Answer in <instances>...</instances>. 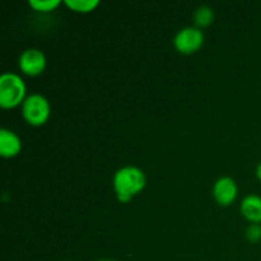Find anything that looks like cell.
Segmentation results:
<instances>
[{
  "label": "cell",
  "mask_w": 261,
  "mask_h": 261,
  "mask_svg": "<svg viewBox=\"0 0 261 261\" xmlns=\"http://www.w3.org/2000/svg\"><path fill=\"white\" fill-rule=\"evenodd\" d=\"M147 186V176L144 171L137 166H124L115 172L112 177L116 198L120 203H129L134 196L139 195Z\"/></svg>",
  "instance_id": "cell-1"
},
{
  "label": "cell",
  "mask_w": 261,
  "mask_h": 261,
  "mask_svg": "<svg viewBox=\"0 0 261 261\" xmlns=\"http://www.w3.org/2000/svg\"><path fill=\"white\" fill-rule=\"evenodd\" d=\"M27 86L22 76L13 71H5L0 75V106L4 110H13L22 106L27 98Z\"/></svg>",
  "instance_id": "cell-2"
},
{
  "label": "cell",
  "mask_w": 261,
  "mask_h": 261,
  "mask_svg": "<svg viewBox=\"0 0 261 261\" xmlns=\"http://www.w3.org/2000/svg\"><path fill=\"white\" fill-rule=\"evenodd\" d=\"M22 116L31 126H42L51 116V103L43 94L31 93L20 106Z\"/></svg>",
  "instance_id": "cell-3"
},
{
  "label": "cell",
  "mask_w": 261,
  "mask_h": 261,
  "mask_svg": "<svg viewBox=\"0 0 261 261\" xmlns=\"http://www.w3.org/2000/svg\"><path fill=\"white\" fill-rule=\"evenodd\" d=\"M204 32L200 28L195 25H189V27L181 28L173 37V46L176 50L184 55H191L195 54L203 47Z\"/></svg>",
  "instance_id": "cell-4"
},
{
  "label": "cell",
  "mask_w": 261,
  "mask_h": 261,
  "mask_svg": "<svg viewBox=\"0 0 261 261\" xmlns=\"http://www.w3.org/2000/svg\"><path fill=\"white\" fill-rule=\"evenodd\" d=\"M47 59L45 53L40 48L28 47L18 58V68L20 73L28 76H38L45 71Z\"/></svg>",
  "instance_id": "cell-5"
},
{
  "label": "cell",
  "mask_w": 261,
  "mask_h": 261,
  "mask_svg": "<svg viewBox=\"0 0 261 261\" xmlns=\"http://www.w3.org/2000/svg\"><path fill=\"white\" fill-rule=\"evenodd\" d=\"M214 200L221 206H229L234 203L239 195V186L232 177L223 176L214 182L212 189Z\"/></svg>",
  "instance_id": "cell-6"
},
{
  "label": "cell",
  "mask_w": 261,
  "mask_h": 261,
  "mask_svg": "<svg viewBox=\"0 0 261 261\" xmlns=\"http://www.w3.org/2000/svg\"><path fill=\"white\" fill-rule=\"evenodd\" d=\"M22 139L13 130L3 127L0 130V155L3 158H14L22 150Z\"/></svg>",
  "instance_id": "cell-7"
},
{
  "label": "cell",
  "mask_w": 261,
  "mask_h": 261,
  "mask_svg": "<svg viewBox=\"0 0 261 261\" xmlns=\"http://www.w3.org/2000/svg\"><path fill=\"white\" fill-rule=\"evenodd\" d=\"M240 212L250 224H261V196L257 194L245 196L240 204Z\"/></svg>",
  "instance_id": "cell-8"
},
{
  "label": "cell",
  "mask_w": 261,
  "mask_h": 261,
  "mask_svg": "<svg viewBox=\"0 0 261 261\" xmlns=\"http://www.w3.org/2000/svg\"><path fill=\"white\" fill-rule=\"evenodd\" d=\"M64 4L70 10L81 14L92 13L99 7L98 0H65Z\"/></svg>",
  "instance_id": "cell-9"
},
{
  "label": "cell",
  "mask_w": 261,
  "mask_h": 261,
  "mask_svg": "<svg viewBox=\"0 0 261 261\" xmlns=\"http://www.w3.org/2000/svg\"><path fill=\"white\" fill-rule=\"evenodd\" d=\"M214 20V10L208 5H201L194 13V23L195 27L205 28L211 25Z\"/></svg>",
  "instance_id": "cell-10"
},
{
  "label": "cell",
  "mask_w": 261,
  "mask_h": 261,
  "mask_svg": "<svg viewBox=\"0 0 261 261\" xmlns=\"http://www.w3.org/2000/svg\"><path fill=\"white\" fill-rule=\"evenodd\" d=\"M28 5L35 12L38 13H51L58 9L61 5L60 0H30Z\"/></svg>",
  "instance_id": "cell-11"
},
{
  "label": "cell",
  "mask_w": 261,
  "mask_h": 261,
  "mask_svg": "<svg viewBox=\"0 0 261 261\" xmlns=\"http://www.w3.org/2000/svg\"><path fill=\"white\" fill-rule=\"evenodd\" d=\"M245 234H246V239L252 244L261 241V224L251 223L245 231Z\"/></svg>",
  "instance_id": "cell-12"
},
{
  "label": "cell",
  "mask_w": 261,
  "mask_h": 261,
  "mask_svg": "<svg viewBox=\"0 0 261 261\" xmlns=\"http://www.w3.org/2000/svg\"><path fill=\"white\" fill-rule=\"evenodd\" d=\"M255 173H256V177H257V180H259L260 182H261V162L259 163V165H257V167H256V171H255Z\"/></svg>",
  "instance_id": "cell-13"
},
{
  "label": "cell",
  "mask_w": 261,
  "mask_h": 261,
  "mask_svg": "<svg viewBox=\"0 0 261 261\" xmlns=\"http://www.w3.org/2000/svg\"><path fill=\"white\" fill-rule=\"evenodd\" d=\"M98 261H117V260H114V259H101Z\"/></svg>",
  "instance_id": "cell-14"
}]
</instances>
